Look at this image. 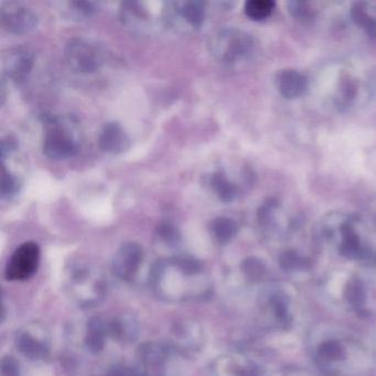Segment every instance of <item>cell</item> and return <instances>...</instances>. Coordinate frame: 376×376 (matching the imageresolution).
I'll use <instances>...</instances> for the list:
<instances>
[{"mask_svg": "<svg viewBox=\"0 0 376 376\" xmlns=\"http://www.w3.org/2000/svg\"><path fill=\"white\" fill-rule=\"evenodd\" d=\"M319 355L326 361H335L343 357V348L335 341L326 342L319 348Z\"/></svg>", "mask_w": 376, "mask_h": 376, "instance_id": "29", "label": "cell"}, {"mask_svg": "<svg viewBox=\"0 0 376 376\" xmlns=\"http://www.w3.org/2000/svg\"><path fill=\"white\" fill-rule=\"evenodd\" d=\"M288 8H289V12L295 19L306 21V20L313 18V12H311V8H310L307 3L291 1V3H288Z\"/></svg>", "mask_w": 376, "mask_h": 376, "instance_id": "30", "label": "cell"}, {"mask_svg": "<svg viewBox=\"0 0 376 376\" xmlns=\"http://www.w3.org/2000/svg\"><path fill=\"white\" fill-rule=\"evenodd\" d=\"M157 236L168 247H176L180 242V233L177 227L170 223H161L158 227Z\"/></svg>", "mask_w": 376, "mask_h": 376, "instance_id": "27", "label": "cell"}, {"mask_svg": "<svg viewBox=\"0 0 376 376\" xmlns=\"http://www.w3.org/2000/svg\"><path fill=\"white\" fill-rule=\"evenodd\" d=\"M280 263L282 269L285 271H291L298 267L302 263V260L299 258L298 254L295 251H287L280 256Z\"/></svg>", "mask_w": 376, "mask_h": 376, "instance_id": "32", "label": "cell"}, {"mask_svg": "<svg viewBox=\"0 0 376 376\" xmlns=\"http://www.w3.org/2000/svg\"><path fill=\"white\" fill-rule=\"evenodd\" d=\"M209 185L222 202H233L238 197V185L231 181L224 172L218 171L212 174L209 180Z\"/></svg>", "mask_w": 376, "mask_h": 376, "instance_id": "19", "label": "cell"}, {"mask_svg": "<svg viewBox=\"0 0 376 376\" xmlns=\"http://www.w3.org/2000/svg\"><path fill=\"white\" fill-rule=\"evenodd\" d=\"M3 72L14 83H23L29 78L34 65V53L25 45L12 48L3 59Z\"/></svg>", "mask_w": 376, "mask_h": 376, "instance_id": "13", "label": "cell"}, {"mask_svg": "<svg viewBox=\"0 0 376 376\" xmlns=\"http://www.w3.org/2000/svg\"><path fill=\"white\" fill-rule=\"evenodd\" d=\"M138 366L143 376H179L181 361L169 343L150 341L139 346Z\"/></svg>", "mask_w": 376, "mask_h": 376, "instance_id": "5", "label": "cell"}, {"mask_svg": "<svg viewBox=\"0 0 376 376\" xmlns=\"http://www.w3.org/2000/svg\"><path fill=\"white\" fill-rule=\"evenodd\" d=\"M209 50L216 61L224 65H236L247 61L254 51L251 34L238 28L218 31L209 42Z\"/></svg>", "mask_w": 376, "mask_h": 376, "instance_id": "3", "label": "cell"}, {"mask_svg": "<svg viewBox=\"0 0 376 376\" xmlns=\"http://www.w3.org/2000/svg\"><path fill=\"white\" fill-rule=\"evenodd\" d=\"M351 18L355 25L363 29L370 38H376V18L368 10V6L363 3H354L351 8Z\"/></svg>", "mask_w": 376, "mask_h": 376, "instance_id": "22", "label": "cell"}, {"mask_svg": "<svg viewBox=\"0 0 376 376\" xmlns=\"http://www.w3.org/2000/svg\"><path fill=\"white\" fill-rule=\"evenodd\" d=\"M123 23L134 29H145L150 23L149 12L140 3H125L121 8Z\"/></svg>", "mask_w": 376, "mask_h": 376, "instance_id": "18", "label": "cell"}, {"mask_svg": "<svg viewBox=\"0 0 376 376\" xmlns=\"http://www.w3.org/2000/svg\"><path fill=\"white\" fill-rule=\"evenodd\" d=\"M40 264V247L34 242H25L14 249L5 269L9 282H23L34 276Z\"/></svg>", "mask_w": 376, "mask_h": 376, "instance_id": "11", "label": "cell"}, {"mask_svg": "<svg viewBox=\"0 0 376 376\" xmlns=\"http://www.w3.org/2000/svg\"><path fill=\"white\" fill-rule=\"evenodd\" d=\"M275 7L276 3L273 0H249L244 6V12L249 19L262 21L273 14Z\"/></svg>", "mask_w": 376, "mask_h": 376, "instance_id": "23", "label": "cell"}, {"mask_svg": "<svg viewBox=\"0 0 376 376\" xmlns=\"http://www.w3.org/2000/svg\"><path fill=\"white\" fill-rule=\"evenodd\" d=\"M0 23L8 34H25L39 25L34 9L19 1H3L0 5Z\"/></svg>", "mask_w": 376, "mask_h": 376, "instance_id": "10", "label": "cell"}, {"mask_svg": "<svg viewBox=\"0 0 376 376\" xmlns=\"http://www.w3.org/2000/svg\"><path fill=\"white\" fill-rule=\"evenodd\" d=\"M242 271L249 280L258 282L262 280V277L265 274L266 269L262 260L256 258H249L243 260Z\"/></svg>", "mask_w": 376, "mask_h": 376, "instance_id": "26", "label": "cell"}, {"mask_svg": "<svg viewBox=\"0 0 376 376\" xmlns=\"http://www.w3.org/2000/svg\"><path fill=\"white\" fill-rule=\"evenodd\" d=\"M80 148V140L72 119L54 116L45 121L42 149L48 158L54 160L69 159L78 155Z\"/></svg>", "mask_w": 376, "mask_h": 376, "instance_id": "4", "label": "cell"}, {"mask_svg": "<svg viewBox=\"0 0 376 376\" xmlns=\"http://www.w3.org/2000/svg\"><path fill=\"white\" fill-rule=\"evenodd\" d=\"M20 182L16 176L7 170L6 167L3 166V178H1V199L10 200L19 192Z\"/></svg>", "mask_w": 376, "mask_h": 376, "instance_id": "24", "label": "cell"}, {"mask_svg": "<svg viewBox=\"0 0 376 376\" xmlns=\"http://www.w3.org/2000/svg\"><path fill=\"white\" fill-rule=\"evenodd\" d=\"M202 326L194 319L178 321L172 326L169 344L182 359H194L205 346Z\"/></svg>", "mask_w": 376, "mask_h": 376, "instance_id": "9", "label": "cell"}, {"mask_svg": "<svg viewBox=\"0 0 376 376\" xmlns=\"http://www.w3.org/2000/svg\"><path fill=\"white\" fill-rule=\"evenodd\" d=\"M106 49L101 42L85 36H76L67 41L64 59L67 67L76 73H93L106 62Z\"/></svg>", "mask_w": 376, "mask_h": 376, "instance_id": "6", "label": "cell"}, {"mask_svg": "<svg viewBox=\"0 0 376 376\" xmlns=\"http://www.w3.org/2000/svg\"><path fill=\"white\" fill-rule=\"evenodd\" d=\"M98 146L106 154L118 155L129 149V136L118 122H108L98 134Z\"/></svg>", "mask_w": 376, "mask_h": 376, "instance_id": "14", "label": "cell"}, {"mask_svg": "<svg viewBox=\"0 0 376 376\" xmlns=\"http://www.w3.org/2000/svg\"><path fill=\"white\" fill-rule=\"evenodd\" d=\"M277 89L288 100H295L307 92L308 80L296 70H282L276 79Z\"/></svg>", "mask_w": 376, "mask_h": 376, "instance_id": "16", "label": "cell"}, {"mask_svg": "<svg viewBox=\"0 0 376 376\" xmlns=\"http://www.w3.org/2000/svg\"><path fill=\"white\" fill-rule=\"evenodd\" d=\"M14 346L25 359L42 361L50 352V335L40 322H29L16 332Z\"/></svg>", "mask_w": 376, "mask_h": 376, "instance_id": "8", "label": "cell"}, {"mask_svg": "<svg viewBox=\"0 0 376 376\" xmlns=\"http://www.w3.org/2000/svg\"><path fill=\"white\" fill-rule=\"evenodd\" d=\"M357 93V83L351 79H344L341 82L340 89L337 91V104L340 107H346L353 102Z\"/></svg>", "mask_w": 376, "mask_h": 376, "instance_id": "25", "label": "cell"}, {"mask_svg": "<svg viewBox=\"0 0 376 376\" xmlns=\"http://www.w3.org/2000/svg\"><path fill=\"white\" fill-rule=\"evenodd\" d=\"M209 231L214 241L219 244H227L232 241L238 234V225L234 220L227 216H219L212 220L209 225Z\"/></svg>", "mask_w": 376, "mask_h": 376, "instance_id": "20", "label": "cell"}, {"mask_svg": "<svg viewBox=\"0 0 376 376\" xmlns=\"http://www.w3.org/2000/svg\"><path fill=\"white\" fill-rule=\"evenodd\" d=\"M17 148V143L12 137L8 136L6 138L3 139L1 143V158L5 159L7 155H10L12 152H14Z\"/></svg>", "mask_w": 376, "mask_h": 376, "instance_id": "34", "label": "cell"}, {"mask_svg": "<svg viewBox=\"0 0 376 376\" xmlns=\"http://www.w3.org/2000/svg\"><path fill=\"white\" fill-rule=\"evenodd\" d=\"M64 293L80 307H92L102 302L107 293V278L104 271L92 262L75 260L64 269Z\"/></svg>", "mask_w": 376, "mask_h": 376, "instance_id": "2", "label": "cell"}, {"mask_svg": "<svg viewBox=\"0 0 376 376\" xmlns=\"http://www.w3.org/2000/svg\"><path fill=\"white\" fill-rule=\"evenodd\" d=\"M105 376H143L138 366L116 365L108 370Z\"/></svg>", "mask_w": 376, "mask_h": 376, "instance_id": "33", "label": "cell"}, {"mask_svg": "<svg viewBox=\"0 0 376 376\" xmlns=\"http://www.w3.org/2000/svg\"><path fill=\"white\" fill-rule=\"evenodd\" d=\"M205 3L194 0L168 1L163 5L161 12L165 25L180 32L197 31L205 23Z\"/></svg>", "mask_w": 376, "mask_h": 376, "instance_id": "7", "label": "cell"}, {"mask_svg": "<svg viewBox=\"0 0 376 376\" xmlns=\"http://www.w3.org/2000/svg\"><path fill=\"white\" fill-rule=\"evenodd\" d=\"M275 313H276L277 317L282 319V320H284L286 318V315H287L286 306L280 300L275 302Z\"/></svg>", "mask_w": 376, "mask_h": 376, "instance_id": "35", "label": "cell"}, {"mask_svg": "<svg viewBox=\"0 0 376 376\" xmlns=\"http://www.w3.org/2000/svg\"><path fill=\"white\" fill-rule=\"evenodd\" d=\"M346 296L348 302L353 306H362L365 302V291L362 282L357 280L348 282L346 288Z\"/></svg>", "mask_w": 376, "mask_h": 376, "instance_id": "28", "label": "cell"}, {"mask_svg": "<svg viewBox=\"0 0 376 376\" xmlns=\"http://www.w3.org/2000/svg\"><path fill=\"white\" fill-rule=\"evenodd\" d=\"M0 376H21L19 363L14 357H5L0 365Z\"/></svg>", "mask_w": 376, "mask_h": 376, "instance_id": "31", "label": "cell"}, {"mask_svg": "<svg viewBox=\"0 0 376 376\" xmlns=\"http://www.w3.org/2000/svg\"><path fill=\"white\" fill-rule=\"evenodd\" d=\"M149 286L158 298L170 304L202 302L212 293L203 264L185 254L156 262L149 271Z\"/></svg>", "mask_w": 376, "mask_h": 376, "instance_id": "1", "label": "cell"}, {"mask_svg": "<svg viewBox=\"0 0 376 376\" xmlns=\"http://www.w3.org/2000/svg\"><path fill=\"white\" fill-rule=\"evenodd\" d=\"M58 5L64 17L76 21L87 19L96 12V3L92 1H62Z\"/></svg>", "mask_w": 376, "mask_h": 376, "instance_id": "21", "label": "cell"}, {"mask_svg": "<svg viewBox=\"0 0 376 376\" xmlns=\"http://www.w3.org/2000/svg\"><path fill=\"white\" fill-rule=\"evenodd\" d=\"M144 258V249L141 245L136 242H126L114 255L112 273L122 282H133L140 271Z\"/></svg>", "mask_w": 376, "mask_h": 376, "instance_id": "12", "label": "cell"}, {"mask_svg": "<svg viewBox=\"0 0 376 376\" xmlns=\"http://www.w3.org/2000/svg\"><path fill=\"white\" fill-rule=\"evenodd\" d=\"M109 337L108 321L102 317H92L87 320L84 332L83 343L91 355H98L104 351L106 339Z\"/></svg>", "mask_w": 376, "mask_h": 376, "instance_id": "15", "label": "cell"}, {"mask_svg": "<svg viewBox=\"0 0 376 376\" xmlns=\"http://www.w3.org/2000/svg\"><path fill=\"white\" fill-rule=\"evenodd\" d=\"M109 337L122 343L135 341L139 335V324L134 315L128 313L114 317L108 321Z\"/></svg>", "mask_w": 376, "mask_h": 376, "instance_id": "17", "label": "cell"}]
</instances>
